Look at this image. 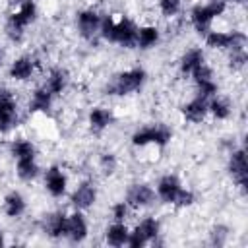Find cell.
I'll return each mask as SVG.
<instances>
[{"label":"cell","mask_w":248,"mask_h":248,"mask_svg":"<svg viewBox=\"0 0 248 248\" xmlns=\"http://www.w3.org/2000/svg\"><path fill=\"white\" fill-rule=\"evenodd\" d=\"M207 45L213 48H229L231 45V33H221V31H213L207 35Z\"/></svg>","instance_id":"603a6c76"},{"label":"cell","mask_w":248,"mask_h":248,"mask_svg":"<svg viewBox=\"0 0 248 248\" xmlns=\"http://www.w3.org/2000/svg\"><path fill=\"white\" fill-rule=\"evenodd\" d=\"M225 238H227V229L225 227H215L213 232H211V242L221 246V244H225Z\"/></svg>","instance_id":"d6a6232c"},{"label":"cell","mask_w":248,"mask_h":248,"mask_svg":"<svg viewBox=\"0 0 248 248\" xmlns=\"http://www.w3.org/2000/svg\"><path fill=\"white\" fill-rule=\"evenodd\" d=\"M244 64H246V52H244V50L232 52V56H231V68L238 70V68H242Z\"/></svg>","instance_id":"4dcf8cb0"},{"label":"cell","mask_w":248,"mask_h":248,"mask_svg":"<svg viewBox=\"0 0 248 248\" xmlns=\"http://www.w3.org/2000/svg\"><path fill=\"white\" fill-rule=\"evenodd\" d=\"M128 202H130V205H134V207L147 205V203L153 202V190H151L149 186H145V184H136V186H132L130 192H128Z\"/></svg>","instance_id":"52a82bcc"},{"label":"cell","mask_w":248,"mask_h":248,"mask_svg":"<svg viewBox=\"0 0 248 248\" xmlns=\"http://www.w3.org/2000/svg\"><path fill=\"white\" fill-rule=\"evenodd\" d=\"M174 202H176L178 205H190V203L194 202V194H192V192H188V190H180Z\"/></svg>","instance_id":"d590c367"},{"label":"cell","mask_w":248,"mask_h":248,"mask_svg":"<svg viewBox=\"0 0 248 248\" xmlns=\"http://www.w3.org/2000/svg\"><path fill=\"white\" fill-rule=\"evenodd\" d=\"M66 234L74 240V242H79L85 238L87 234V225H85V219L79 215V213H74L68 223H66Z\"/></svg>","instance_id":"30bf717a"},{"label":"cell","mask_w":248,"mask_h":248,"mask_svg":"<svg viewBox=\"0 0 248 248\" xmlns=\"http://www.w3.org/2000/svg\"><path fill=\"white\" fill-rule=\"evenodd\" d=\"M107 240H108V244H112V246H122L124 242H128V231H126V227H124L122 223H116V225L108 227V231H107Z\"/></svg>","instance_id":"ac0fdd59"},{"label":"cell","mask_w":248,"mask_h":248,"mask_svg":"<svg viewBox=\"0 0 248 248\" xmlns=\"http://www.w3.org/2000/svg\"><path fill=\"white\" fill-rule=\"evenodd\" d=\"M110 120H112V116H110V112L105 110V108H93L91 114H89L91 128H95V130H103V128H107V126L110 124Z\"/></svg>","instance_id":"ffe728a7"},{"label":"cell","mask_w":248,"mask_h":248,"mask_svg":"<svg viewBox=\"0 0 248 248\" xmlns=\"http://www.w3.org/2000/svg\"><path fill=\"white\" fill-rule=\"evenodd\" d=\"M157 190H159L161 200L167 202V203H170V202L176 200V196H178V192H180V182H178L176 176H165V178H161Z\"/></svg>","instance_id":"9c48e42d"},{"label":"cell","mask_w":248,"mask_h":248,"mask_svg":"<svg viewBox=\"0 0 248 248\" xmlns=\"http://www.w3.org/2000/svg\"><path fill=\"white\" fill-rule=\"evenodd\" d=\"M16 122V103L12 99V95L2 89L0 91V130H8L12 124Z\"/></svg>","instance_id":"8992f818"},{"label":"cell","mask_w":248,"mask_h":248,"mask_svg":"<svg viewBox=\"0 0 248 248\" xmlns=\"http://www.w3.org/2000/svg\"><path fill=\"white\" fill-rule=\"evenodd\" d=\"M223 12H225V0H211L205 6H196L192 10V21L200 33H205L211 19L221 16Z\"/></svg>","instance_id":"7a4b0ae2"},{"label":"cell","mask_w":248,"mask_h":248,"mask_svg":"<svg viewBox=\"0 0 248 248\" xmlns=\"http://www.w3.org/2000/svg\"><path fill=\"white\" fill-rule=\"evenodd\" d=\"M78 25H79L81 35L89 39V37H93V33L99 29L101 19H99V16H97L95 12H81V14L78 16Z\"/></svg>","instance_id":"8fae6325"},{"label":"cell","mask_w":248,"mask_h":248,"mask_svg":"<svg viewBox=\"0 0 248 248\" xmlns=\"http://www.w3.org/2000/svg\"><path fill=\"white\" fill-rule=\"evenodd\" d=\"M23 209H25V202H23V198H21L19 194L14 192V194H10V196L6 198V213H8L10 217L21 215Z\"/></svg>","instance_id":"44dd1931"},{"label":"cell","mask_w":248,"mask_h":248,"mask_svg":"<svg viewBox=\"0 0 248 248\" xmlns=\"http://www.w3.org/2000/svg\"><path fill=\"white\" fill-rule=\"evenodd\" d=\"M202 64H203V52L200 48H192V50H188L184 54L180 68H182V72H192L194 68H198Z\"/></svg>","instance_id":"d6986e66"},{"label":"cell","mask_w":248,"mask_h":248,"mask_svg":"<svg viewBox=\"0 0 248 248\" xmlns=\"http://www.w3.org/2000/svg\"><path fill=\"white\" fill-rule=\"evenodd\" d=\"M112 213H114V219L116 221H122L126 217V203H116L114 209H112Z\"/></svg>","instance_id":"8d00e7d4"},{"label":"cell","mask_w":248,"mask_h":248,"mask_svg":"<svg viewBox=\"0 0 248 248\" xmlns=\"http://www.w3.org/2000/svg\"><path fill=\"white\" fill-rule=\"evenodd\" d=\"M182 112H184V116H186L188 120H192V122H200V120L205 116V112H207L205 97H198V99H194L192 103H188V105L182 108Z\"/></svg>","instance_id":"4fadbf2b"},{"label":"cell","mask_w":248,"mask_h":248,"mask_svg":"<svg viewBox=\"0 0 248 248\" xmlns=\"http://www.w3.org/2000/svg\"><path fill=\"white\" fill-rule=\"evenodd\" d=\"M192 72H194V79H196V83H198V81L211 79V70H209V68H205L203 64H202V66H198V68H194Z\"/></svg>","instance_id":"1f68e13d"},{"label":"cell","mask_w":248,"mask_h":248,"mask_svg":"<svg viewBox=\"0 0 248 248\" xmlns=\"http://www.w3.org/2000/svg\"><path fill=\"white\" fill-rule=\"evenodd\" d=\"M66 85V74L62 70H52L50 78H48V91L50 93H60Z\"/></svg>","instance_id":"d4e9b609"},{"label":"cell","mask_w":248,"mask_h":248,"mask_svg":"<svg viewBox=\"0 0 248 248\" xmlns=\"http://www.w3.org/2000/svg\"><path fill=\"white\" fill-rule=\"evenodd\" d=\"M0 64H2V50H0Z\"/></svg>","instance_id":"74e56055"},{"label":"cell","mask_w":248,"mask_h":248,"mask_svg":"<svg viewBox=\"0 0 248 248\" xmlns=\"http://www.w3.org/2000/svg\"><path fill=\"white\" fill-rule=\"evenodd\" d=\"M231 172L236 178V182L244 188L246 186V174H248V165H246V157L244 151H234L231 157Z\"/></svg>","instance_id":"ba28073f"},{"label":"cell","mask_w":248,"mask_h":248,"mask_svg":"<svg viewBox=\"0 0 248 248\" xmlns=\"http://www.w3.org/2000/svg\"><path fill=\"white\" fill-rule=\"evenodd\" d=\"M17 174H19L23 180H31V178L37 174V165H35L33 157L17 159Z\"/></svg>","instance_id":"7402d4cb"},{"label":"cell","mask_w":248,"mask_h":248,"mask_svg":"<svg viewBox=\"0 0 248 248\" xmlns=\"http://www.w3.org/2000/svg\"><path fill=\"white\" fill-rule=\"evenodd\" d=\"M101 29H103V37L105 39L120 43L124 46H130V45H134L138 41V29L128 19H120L118 23H114L112 17H105L103 23H101Z\"/></svg>","instance_id":"6da1fadb"},{"label":"cell","mask_w":248,"mask_h":248,"mask_svg":"<svg viewBox=\"0 0 248 248\" xmlns=\"http://www.w3.org/2000/svg\"><path fill=\"white\" fill-rule=\"evenodd\" d=\"M147 240H145V236H143V232L140 231V229H136L134 232H132V236H128V244L130 246H134V248H138V246H143Z\"/></svg>","instance_id":"836d02e7"},{"label":"cell","mask_w":248,"mask_h":248,"mask_svg":"<svg viewBox=\"0 0 248 248\" xmlns=\"http://www.w3.org/2000/svg\"><path fill=\"white\" fill-rule=\"evenodd\" d=\"M101 165H103V170H105L107 174H110V172L114 170V167H116V159H114V155H110V153L103 155V159H101Z\"/></svg>","instance_id":"e575fe53"},{"label":"cell","mask_w":248,"mask_h":248,"mask_svg":"<svg viewBox=\"0 0 248 248\" xmlns=\"http://www.w3.org/2000/svg\"><path fill=\"white\" fill-rule=\"evenodd\" d=\"M0 246H2V234H0Z\"/></svg>","instance_id":"f35d334b"},{"label":"cell","mask_w":248,"mask_h":248,"mask_svg":"<svg viewBox=\"0 0 248 248\" xmlns=\"http://www.w3.org/2000/svg\"><path fill=\"white\" fill-rule=\"evenodd\" d=\"M198 87H200V97H211L215 95L217 91V85L213 83V79H205V81H198Z\"/></svg>","instance_id":"f1b7e54d"},{"label":"cell","mask_w":248,"mask_h":248,"mask_svg":"<svg viewBox=\"0 0 248 248\" xmlns=\"http://www.w3.org/2000/svg\"><path fill=\"white\" fill-rule=\"evenodd\" d=\"M180 8V0H161V12L165 16H174Z\"/></svg>","instance_id":"f546056e"},{"label":"cell","mask_w":248,"mask_h":248,"mask_svg":"<svg viewBox=\"0 0 248 248\" xmlns=\"http://www.w3.org/2000/svg\"><path fill=\"white\" fill-rule=\"evenodd\" d=\"M31 72H33V62L29 58H17L10 68V74L16 79H27Z\"/></svg>","instance_id":"9a60e30c"},{"label":"cell","mask_w":248,"mask_h":248,"mask_svg":"<svg viewBox=\"0 0 248 248\" xmlns=\"http://www.w3.org/2000/svg\"><path fill=\"white\" fill-rule=\"evenodd\" d=\"M170 140V130L165 126H151V128H143L140 132L134 134L132 141L136 145H145V143H157V145H165Z\"/></svg>","instance_id":"5b68a950"},{"label":"cell","mask_w":248,"mask_h":248,"mask_svg":"<svg viewBox=\"0 0 248 248\" xmlns=\"http://www.w3.org/2000/svg\"><path fill=\"white\" fill-rule=\"evenodd\" d=\"M33 17H35V4H33V0H25V2L21 4L19 12L14 14V16L10 17V21H8L6 31H8L10 39H12V41H19V39H21V33H23V27H25L29 21H33Z\"/></svg>","instance_id":"3957f363"},{"label":"cell","mask_w":248,"mask_h":248,"mask_svg":"<svg viewBox=\"0 0 248 248\" xmlns=\"http://www.w3.org/2000/svg\"><path fill=\"white\" fill-rule=\"evenodd\" d=\"M46 188H48V192L52 196H62L64 190H66V178L56 167H52L46 172Z\"/></svg>","instance_id":"5bb4252c"},{"label":"cell","mask_w":248,"mask_h":248,"mask_svg":"<svg viewBox=\"0 0 248 248\" xmlns=\"http://www.w3.org/2000/svg\"><path fill=\"white\" fill-rule=\"evenodd\" d=\"M50 91L48 87H41L33 93V101H31V110H43L46 112L50 108Z\"/></svg>","instance_id":"2e32d148"},{"label":"cell","mask_w":248,"mask_h":248,"mask_svg":"<svg viewBox=\"0 0 248 248\" xmlns=\"http://www.w3.org/2000/svg\"><path fill=\"white\" fill-rule=\"evenodd\" d=\"M138 229L143 232L145 240H151V238H155L157 232H159V223H157L155 219H145V221H141V225H140Z\"/></svg>","instance_id":"4316f807"},{"label":"cell","mask_w":248,"mask_h":248,"mask_svg":"<svg viewBox=\"0 0 248 248\" xmlns=\"http://www.w3.org/2000/svg\"><path fill=\"white\" fill-rule=\"evenodd\" d=\"M12 153H14L17 159H23V157H33V155H35V149H33V145H31L29 141L19 140V141H16V143L12 145Z\"/></svg>","instance_id":"484cf974"},{"label":"cell","mask_w":248,"mask_h":248,"mask_svg":"<svg viewBox=\"0 0 248 248\" xmlns=\"http://www.w3.org/2000/svg\"><path fill=\"white\" fill-rule=\"evenodd\" d=\"M143 70H130V72H124L120 74L110 85H107V93L110 95H126L130 91H136L141 83H143Z\"/></svg>","instance_id":"277c9868"},{"label":"cell","mask_w":248,"mask_h":248,"mask_svg":"<svg viewBox=\"0 0 248 248\" xmlns=\"http://www.w3.org/2000/svg\"><path fill=\"white\" fill-rule=\"evenodd\" d=\"M66 223L68 219L62 215V213H54L46 219V231L50 236H62L66 234Z\"/></svg>","instance_id":"e0dca14e"},{"label":"cell","mask_w":248,"mask_h":248,"mask_svg":"<svg viewBox=\"0 0 248 248\" xmlns=\"http://www.w3.org/2000/svg\"><path fill=\"white\" fill-rule=\"evenodd\" d=\"M157 39H159V31H157L155 27H143V29H140V35H138V43H140V46L147 48V46L155 45Z\"/></svg>","instance_id":"cb8c5ba5"},{"label":"cell","mask_w":248,"mask_h":248,"mask_svg":"<svg viewBox=\"0 0 248 248\" xmlns=\"http://www.w3.org/2000/svg\"><path fill=\"white\" fill-rule=\"evenodd\" d=\"M72 202L78 205V207H89V205H93V202H95V186L91 184V182H83L76 192H74V196H72Z\"/></svg>","instance_id":"7c38bea8"},{"label":"cell","mask_w":248,"mask_h":248,"mask_svg":"<svg viewBox=\"0 0 248 248\" xmlns=\"http://www.w3.org/2000/svg\"><path fill=\"white\" fill-rule=\"evenodd\" d=\"M209 108H211V112H213L215 118H227V116H229V105H227L225 101L215 99V101L209 105Z\"/></svg>","instance_id":"83f0119b"}]
</instances>
